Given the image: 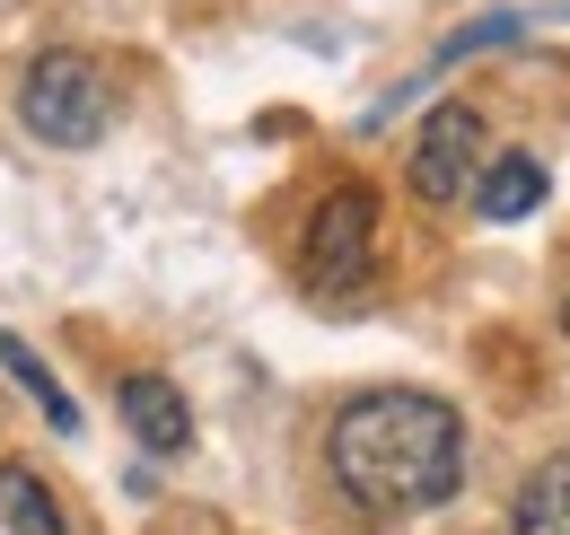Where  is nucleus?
<instances>
[{"mask_svg": "<svg viewBox=\"0 0 570 535\" xmlns=\"http://www.w3.org/2000/svg\"><path fill=\"white\" fill-rule=\"evenodd\" d=\"M325 457L368 518H413V509L456 500L465 483V412L413 387H368L334 412Z\"/></svg>", "mask_w": 570, "mask_h": 535, "instance_id": "nucleus-1", "label": "nucleus"}, {"mask_svg": "<svg viewBox=\"0 0 570 535\" xmlns=\"http://www.w3.org/2000/svg\"><path fill=\"white\" fill-rule=\"evenodd\" d=\"M18 115H27V133L53 140V149H88L106 133V115H115V88H106V70L88 54H45L18 79Z\"/></svg>", "mask_w": 570, "mask_h": 535, "instance_id": "nucleus-2", "label": "nucleus"}, {"mask_svg": "<svg viewBox=\"0 0 570 535\" xmlns=\"http://www.w3.org/2000/svg\"><path fill=\"white\" fill-rule=\"evenodd\" d=\"M368 237H377V202L360 185H334L307 220V281L316 290H360L368 281Z\"/></svg>", "mask_w": 570, "mask_h": 535, "instance_id": "nucleus-3", "label": "nucleus"}, {"mask_svg": "<svg viewBox=\"0 0 570 535\" xmlns=\"http://www.w3.org/2000/svg\"><path fill=\"white\" fill-rule=\"evenodd\" d=\"M483 167V115L474 106H430L422 140H413V194L422 202H456Z\"/></svg>", "mask_w": 570, "mask_h": 535, "instance_id": "nucleus-4", "label": "nucleus"}, {"mask_svg": "<svg viewBox=\"0 0 570 535\" xmlns=\"http://www.w3.org/2000/svg\"><path fill=\"white\" fill-rule=\"evenodd\" d=\"M124 421H132V439L149 457H185L194 448V412H185V396L167 378H124Z\"/></svg>", "mask_w": 570, "mask_h": 535, "instance_id": "nucleus-5", "label": "nucleus"}, {"mask_svg": "<svg viewBox=\"0 0 570 535\" xmlns=\"http://www.w3.org/2000/svg\"><path fill=\"white\" fill-rule=\"evenodd\" d=\"M544 194H553V176H544V158H527V149L474 167V211H483V220H527Z\"/></svg>", "mask_w": 570, "mask_h": 535, "instance_id": "nucleus-6", "label": "nucleus"}, {"mask_svg": "<svg viewBox=\"0 0 570 535\" xmlns=\"http://www.w3.org/2000/svg\"><path fill=\"white\" fill-rule=\"evenodd\" d=\"M518 535H570V457L527 474V492H518Z\"/></svg>", "mask_w": 570, "mask_h": 535, "instance_id": "nucleus-7", "label": "nucleus"}, {"mask_svg": "<svg viewBox=\"0 0 570 535\" xmlns=\"http://www.w3.org/2000/svg\"><path fill=\"white\" fill-rule=\"evenodd\" d=\"M0 518H9V535H62V500L27 466H0Z\"/></svg>", "mask_w": 570, "mask_h": 535, "instance_id": "nucleus-8", "label": "nucleus"}, {"mask_svg": "<svg viewBox=\"0 0 570 535\" xmlns=\"http://www.w3.org/2000/svg\"><path fill=\"white\" fill-rule=\"evenodd\" d=\"M0 369H9V378H18L27 396L45 403V421H53V430H79V403L62 396V387H53V369H45V360H36V351H27L18 334H0Z\"/></svg>", "mask_w": 570, "mask_h": 535, "instance_id": "nucleus-9", "label": "nucleus"}, {"mask_svg": "<svg viewBox=\"0 0 570 535\" xmlns=\"http://www.w3.org/2000/svg\"><path fill=\"white\" fill-rule=\"evenodd\" d=\"M562 325H570V308H562Z\"/></svg>", "mask_w": 570, "mask_h": 535, "instance_id": "nucleus-10", "label": "nucleus"}]
</instances>
